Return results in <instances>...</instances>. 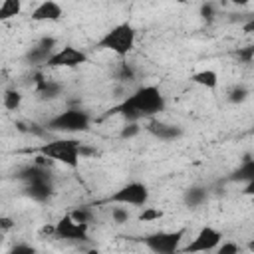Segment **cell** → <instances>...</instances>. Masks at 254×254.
<instances>
[{"mask_svg": "<svg viewBox=\"0 0 254 254\" xmlns=\"http://www.w3.org/2000/svg\"><path fill=\"white\" fill-rule=\"evenodd\" d=\"M165 105L167 99L159 85H141L119 105L109 109V113H119L127 123H139L141 119H155L161 111H165Z\"/></svg>", "mask_w": 254, "mask_h": 254, "instance_id": "1", "label": "cell"}, {"mask_svg": "<svg viewBox=\"0 0 254 254\" xmlns=\"http://www.w3.org/2000/svg\"><path fill=\"white\" fill-rule=\"evenodd\" d=\"M135 40H137V30L133 28V24L119 22V24L111 26L97 40V48L107 50V52H111V54H115L119 58H125L135 48Z\"/></svg>", "mask_w": 254, "mask_h": 254, "instance_id": "2", "label": "cell"}, {"mask_svg": "<svg viewBox=\"0 0 254 254\" xmlns=\"http://www.w3.org/2000/svg\"><path fill=\"white\" fill-rule=\"evenodd\" d=\"M44 159H50V161H56V163H62L69 169H75L79 165V159H81V153H83V145L77 141V139H54V141H48V143H42L38 149H36Z\"/></svg>", "mask_w": 254, "mask_h": 254, "instance_id": "3", "label": "cell"}, {"mask_svg": "<svg viewBox=\"0 0 254 254\" xmlns=\"http://www.w3.org/2000/svg\"><path fill=\"white\" fill-rule=\"evenodd\" d=\"M91 127V115L81 107H67L60 113H56L46 123V131L64 133V135H75L85 133Z\"/></svg>", "mask_w": 254, "mask_h": 254, "instance_id": "4", "label": "cell"}, {"mask_svg": "<svg viewBox=\"0 0 254 254\" xmlns=\"http://www.w3.org/2000/svg\"><path fill=\"white\" fill-rule=\"evenodd\" d=\"M20 179L24 181V194L34 202H46L54 194L52 177L46 169L34 165L20 171Z\"/></svg>", "mask_w": 254, "mask_h": 254, "instance_id": "5", "label": "cell"}, {"mask_svg": "<svg viewBox=\"0 0 254 254\" xmlns=\"http://www.w3.org/2000/svg\"><path fill=\"white\" fill-rule=\"evenodd\" d=\"M187 230L185 228H175V230H157L149 232L141 238V242L151 250L153 254H177L181 252V242L185 238Z\"/></svg>", "mask_w": 254, "mask_h": 254, "instance_id": "6", "label": "cell"}, {"mask_svg": "<svg viewBox=\"0 0 254 254\" xmlns=\"http://www.w3.org/2000/svg\"><path fill=\"white\" fill-rule=\"evenodd\" d=\"M149 198H151L149 187L141 181H131V183L119 187L109 196V202L119 204V206H141V208H145Z\"/></svg>", "mask_w": 254, "mask_h": 254, "instance_id": "7", "label": "cell"}, {"mask_svg": "<svg viewBox=\"0 0 254 254\" xmlns=\"http://www.w3.org/2000/svg\"><path fill=\"white\" fill-rule=\"evenodd\" d=\"M222 232L210 224L202 226L194 236L192 240L181 250L183 254H202V252H214L220 244H222Z\"/></svg>", "mask_w": 254, "mask_h": 254, "instance_id": "8", "label": "cell"}, {"mask_svg": "<svg viewBox=\"0 0 254 254\" xmlns=\"http://www.w3.org/2000/svg\"><path fill=\"white\" fill-rule=\"evenodd\" d=\"M54 236L67 242H85L89 240V224H81L71 214H64L54 224Z\"/></svg>", "mask_w": 254, "mask_h": 254, "instance_id": "9", "label": "cell"}, {"mask_svg": "<svg viewBox=\"0 0 254 254\" xmlns=\"http://www.w3.org/2000/svg\"><path fill=\"white\" fill-rule=\"evenodd\" d=\"M83 64H89V56L81 48L65 44L54 52V56L48 62V67H79Z\"/></svg>", "mask_w": 254, "mask_h": 254, "instance_id": "10", "label": "cell"}, {"mask_svg": "<svg viewBox=\"0 0 254 254\" xmlns=\"http://www.w3.org/2000/svg\"><path fill=\"white\" fill-rule=\"evenodd\" d=\"M56 50H58L56 48V38L44 36L26 52V62L32 64V65H48V62H50V58L54 56Z\"/></svg>", "mask_w": 254, "mask_h": 254, "instance_id": "11", "label": "cell"}, {"mask_svg": "<svg viewBox=\"0 0 254 254\" xmlns=\"http://www.w3.org/2000/svg\"><path fill=\"white\" fill-rule=\"evenodd\" d=\"M147 131H149L155 139L165 141V143H171V141H177V139L183 137V127H181V125L167 123V121H159V119L147 121Z\"/></svg>", "mask_w": 254, "mask_h": 254, "instance_id": "12", "label": "cell"}, {"mask_svg": "<svg viewBox=\"0 0 254 254\" xmlns=\"http://www.w3.org/2000/svg\"><path fill=\"white\" fill-rule=\"evenodd\" d=\"M30 18L34 22H58L64 18V8L54 0H44L32 10Z\"/></svg>", "mask_w": 254, "mask_h": 254, "instance_id": "13", "label": "cell"}, {"mask_svg": "<svg viewBox=\"0 0 254 254\" xmlns=\"http://www.w3.org/2000/svg\"><path fill=\"white\" fill-rule=\"evenodd\" d=\"M228 181H232V183H242V185L254 181V159H252V157H246V159L228 175Z\"/></svg>", "mask_w": 254, "mask_h": 254, "instance_id": "14", "label": "cell"}, {"mask_svg": "<svg viewBox=\"0 0 254 254\" xmlns=\"http://www.w3.org/2000/svg\"><path fill=\"white\" fill-rule=\"evenodd\" d=\"M206 200H208V190H206L204 187L194 185V187H189V189L183 192V202H185V206H189V208H198V206H202Z\"/></svg>", "mask_w": 254, "mask_h": 254, "instance_id": "15", "label": "cell"}, {"mask_svg": "<svg viewBox=\"0 0 254 254\" xmlns=\"http://www.w3.org/2000/svg\"><path fill=\"white\" fill-rule=\"evenodd\" d=\"M190 81L204 87V89H216L218 87V73L214 69H198L190 75Z\"/></svg>", "mask_w": 254, "mask_h": 254, "instance_id": "16", "label": "cell"}, {"mask_svg": "<svg viewBox=\"0 0 254 254\" xmlns=\"http://www.w3.org/2000/svg\"><path fill=\"white\" fill-rule=\"evenodd\" d=\"M22 12V2L20 0H2L0 2V20H10L20 16Z\"/></svg>", "mask_w": 254, "mask_h": 254, "instance_id": "17", "label": "cell"}, {"mask_svg": "<svg viewBox=\"0 0 254 254\" xmlns=\"http://www.w3.org/2000/svg\"><path fill=\"white\" fill-rule=\"evenodd\" d=\"M60 83L56 81H48V79H42L40 85H38V97L40 99H54L60 95Z\"/></svg>", "mask_w": 254, "mask_h": 254, "instance_id": "18", "label": "cell"}, {"mask_svg": "<svg viewBox=\"0 0 254 254\" xmlns=\"http://www.w3.org/2000/svg\"><path fill=\"white\" fill-rule=\"evenodd\" d=\"M22 103V93L16 91V89H6L4 95H2V105L8 109V111H16Z\"/></svg>", "mask_w": 254, "mask_h": 254, "instance_id": "19", "label": "cell"}, {"mask_svg": "<svg viewBox=\"0 0 254 254\" xmlns=\"http://www.w3.org/2000/svg\"><path fill=\"white\" fill-rule=\"evenodd\" d=\"M69 214H71L77 222H81V224H91V220H93V212H91V208H87V206H79V208L71 210Z\"/></svg>", "mask_w": 254, "mask_h": 254, "instance_id": "20", "label": "cell"}, {"mask_svg": "<svg viewBox=\"0 0 254 254\" xmlns=\"http://www.w3.org/2000/svg\"><path fill=\"white\" fill-rule=\"evenodd\" d=\"M163 216V210L159 208H151V206H145L143 212L139 214V220L141 222H153V220H159Z\"/></svg>", "mask_w": 254, "mask_h": 254, "instance_id": "21", "label": "cell"}, {"mask_svg": "<svg viewBox=\"0 0 254 254\" xmlns=\"http://www.w3.org/2000/svg\"><path fill=\"white\" fill-rule=\"evenodd\" d=\"M129 210L125 208V206H113L111 208V218H113V222L115 224H125L127 220H129Z\"/></svg>", "mask_w": 254, "mask_h": 254, "instance_id": "22", "label": "cell"}, {"mask_svg": "<svg viewBox=\"0 0 254 254\" xmlns=\"http://www.w3.org/2000/svg\"><path fill=\"white\" fill-rule=\"evenodd\" d=\"M6 254H38L36 252V248L32 246V244H26V242H18V244H14Z\"/></svg>", "mask_w": 254, "mask_h": 254, "instance_id": "23", "label": "cell"}, {"mask_svg": "<svg viewBox=\"0 0 254 254\" xmlns=\"http://www.w3.org/2000/svg\"><path fill=\"white\" fill-rule=\"evenodd\" d=\"M214 254H240V246L236 244V242H222L216 250H214Z\"/></svg>", "mask_w": 254, "mask_h": 254, "instance_id": "24", "label": "cell"}, {"mask_svg": "<svg viewBox=\"0 0 254 254\" xmlns=\"http://www.w3.org/2000/svg\"><path fill=\"white\" fill-rule=\"evenodd\" d=\"M248 97V91H246V87H242V85H238V87H234L232 91H230V101L232 103H240V101H244Z\"/></svg>", "mask_w": 254, "mask_h": 254, "instance_id": "25", "label": "cell"}, {"mask_svg": "<svg viewBox=\"0 0 254 254\" xmlns=\"http://www.w3.org/2000/svg\"><path fill=\"white\" fill-rule=\"evenodd\" d=\"M139 131H141L139 123H127V125L123 127V131H121V137H123V139H129V137H135Z\"/></svg>", "mask_w": 254, "mask_h": 254, "instance_id": "26", "label": "cell"}, {"mask_svg": "<svg viewBox=\"0 0 254 254\" xmlns=\"http://www.w3.org/2000/svg\"><path fill=\"white\" fill-rule=\"evenodd\" d=\"M240 58H242L244 62H252V60H254V44H250L248 48H244V50L240 52Z\"/></svg>", "mask_w": 254, "mask_h": 254, "instance_id": "27", "label": "cell"}, {"mask_svg": "<svg viewBox=\"0 0 254 254\" xmlns=\"http://www.w3.org/2000/svg\"><path fill=\"white\" fill-rule=\"evenodd\" d=\"M242 194H246V196H254V181H250V183H246V185L242 187Z\"/></svg>", "mask_w": 254, "mask_h": 254, "instance_id": "28", "label": "cell"}, {"mask_svg": "<svg viewBox=\"0 0 254 254\" xmlns=\"http://www.w3.org/2000/svg\"><path fill=\"white\" fill-rule=\"evenodd\" d=\"M10 226H12V220H10L8 216H4V218H2V228H4V230H8Z\"/></svg>", "mask_w": 254, "mask_h": 254, "instance_id": "29", "label": "cell"}, {"mask_svg": "<svg viewBox=\"0 0 254 254\" xmlns=\"http://www.w3.org/2000/svg\"><path fill=\"white\" fill-rule=\"evenodd\" d=\"M252 133H254V127H252Z\"/></svg>", "mask_w": 254, "mask_h": 254, "instance_id": "30", "label": "cell"}]
</instances>
